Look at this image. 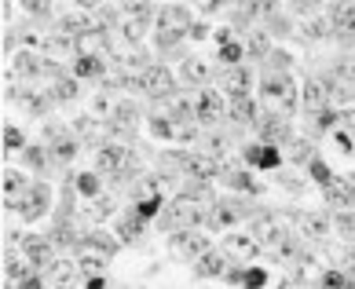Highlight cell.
<instances>
[{
    "mask_svg": "<svg viewBox=\"0 0 355 289\" xmlns=\"http://www.w3.org/2000/svg\"><path fill=\"white\" fill-rule=\"evenodd\" d=\"M282 231H286V227H279V220H257V223H253V234H257L260 242H268V245L279 238Z\"/></svg>",
    "mask_w": 355,
    "mask_h": 289,
    "instance_id": "cell-39",
    "label": "cell"
},
{
    "mask_svg": "<svg viewBox=\"0 0 355 289\" xmlns=\"http://www.w3.org/2000/svg\"><path fill=\"white\" fill-rule=\"evenodd\" d=\"M194 117H198V125H205V128H213L220 117H223V99L216 96V91H202L198 96V103H194Z\"/></svg>",
    "mask_w": 355,
    "mask_h": 289,
    "instance_id": "cell-13",
    "label": "cell"
},
{
    "mask_svg": "<svg viewBox=\"0 0 355 289\" xmlns=\"http://www.w3.org/2000/svg\"><path fill=\"white\" fill-rule=\"evenodd\" d=\"M337 227L345 231L348 238H355V213H352V209H348V213H340V216H337Z\"/></svg>",
    "mask_w": 355,
    "mask_h": 289,
    "instance_id": "cell-50",
    "label": "cell"
},
{
    "mask_svg": "<svg viewBox=\"0 0 355 289\" xmlns=\"http://www.w3.org/2000/svg\"><path fill=\"white\" fill-rule=\"evenodd\" d=\"M297 227H300V234H308V238H326L330 220H326V213H297Z\"/></svg>",
    "mask_w": 355,
    "mask_h": 289,
    "instance_id": "cell-26",
    "label": "cell"
},
{
    "mask_svg": "<svg viewBox=\"0 0 355 289\" xmlns=\"http://www.w3.org/2000/svg\"><path fill=\"white\" fill-rule=\"evenodd\" d=\"M117 30H121V37H125L128 44H139L143 37H147V30H150V19L128 15V11H121V22H117Z\"/></svg>",
    "mask_w": 355,
    "mask_h": 289,
    "instance_id": "cell-19",
    "label": "cell"
},
{
    "mask_svg": "<svg viewBox=\"0 0 355 289\" xmlns=\"http://www.w3.org/2000/svg\"><path fill=\"white\" fill-rule=\"evenodd\" d=\"M19 249H22V256L30 260L37 271H44V268L51 264V242L41 238V234H22V238H19Z\"/></svg>",
    "mask_w": 355,
    "mask_h": 289,
    "instance_id": "cell-10",
    "label": "cell"
},
{
    "mask_svg": "<svg viewBox=\"0 0 355 289\" xmlns=\"http://www.w3.org/2000/svg\"><path fill=\"white\" fill-rule=\"evenodd\" d=\"M183 77H187L191 85H209L213 81V67H209L205 55H187L183 59Z\"/></svg>",
    "mask_w": 355,
    "mask_h": 289,
    "instance_id": "cell-22",
    "label": "cell"
},
{
    "mask_svg": "<svg viewBox=\"0 0 355 289\" xmlns=\"http://www.w3.org/2000/svg\"><path fill=\"white\" fill-rule=\"evenodd\" d=\"M128 143H103V147L96 150V173H107V176H114V173H125V165H128Z\"/></svg>",
    "mask_w": 355,
    "mask_h": 289,
    "instance_id": "cell-8",
    "label": "cell"
},
{
    "mask_svg": "<svg viewBox=\"0 0 355 289\" xmlns=\"http://www.w3.org/2000/svg\"><path fill=\"white\" fill-rule=\"evenodd\" d=\"M245 216V202L242 198H220L213 202V216H209V227H216V231H227L234 227Z\"/></svg>",
    "mask_w": 355,
    "mask_h": 289,
    "instance_id": "cell-9",
    "label": "cell"
},
{
    "mask_svg": "<svg viewBox=\"0 0 355 289\" xmlns=\"http://www.w3.org/2000/svg\"><path fill=\"white\" fill-rule=\"evenodd\" d=\"M352 183H355V173H352Z\"/></svg>",
    "mask_w": 355,
    "mask_h": 289,
    "instance_id": "cell-60",
    "label": "cell"
},
{
    "mask_svg": "<svg viewBox=\"0 0 355 289\" xmlns=\"http://www.w3.org/2000/svg\"><path fill=\"white\" fill-rule=\"evenodd\" d=\"M289 157H293V161H304V157H311V143L297 139V143H293V150H289Z\"/></svg>",
    "mask_w": 355,
    "mask_h": 289,
    "instance_id": "cell-51",
    "label": "cell"
},
{
    "mask_svg": "<svg viewBox=\"0 0 355 289\" xmlns=\"http://www.w3.org/2000/svg\"><path fill=\"white\" fill-rule=\"evenodd\" d=\"M59 30L70 33V37H81V33H88V30H96V22H92L88 15H62V19H59Z\"/></svg>",
    "mask_w": 355,
    "mask_h": 289,
    "instance_id": "cell-37",
    "label": "cell"
},
{
    "mask_svg": "<svg viewBox=\"0 0 355 289\" xmlns=\"http://www.w3.org/2000/svg\"><path fill=\"white\" fill-rule=\"evenodd\" d=\"M352 274H340V271H326L322 274V286H348Z\"/></svg>",
    "mask_w": 355,
    "mask_h": 289,
    "instance_id": "cell-52",
    "label": "cell"
},
{
    "mask_svg": "<svg viewBox=\"0 0 355 289\" xmlns=\"http://www.w3.org/2000/svg\"><path fill=\"white\" fill-rule=\"evenodd\" d=\"M220 85L231 91V96H245L249 91V70L245 67H227L220 73Z\"/></svg>",
    "mask_w": 355,
    "mask_h": 289,
    "instance_id": "cell-28",
    "label": "cell"
},
{
    "mask_svg": "<svg viewBox=\"0 0 355 289\" xmlns=\"http://www.w3.org/2000/svg\"><path fill=\"white\" fill-rule=\"evenodd\" d=\"M194 274H198V279H223V274H227V256H220V253H213V249H209V253L198 256Z\"/></svg>",
    "mask_w": 355,
    "mask_h": 289,
    "instance_id": "cell-18",
    "label": "cell"
},
{
    "mask_svg": "<svg viewBox=\"0 0 355 289\" xmlns=\"http://www.w3.org/2000/svg\"><path fill=\"white\" fill-rule=\"evenodd\" d=\"M173 88H176V81H173V73H168L165 67H150L147 73H143V91H147L150 99H168Z\"/></svg>",
    "mask_w": 355,
    "mask_h": 289,
    "instance_id": "cell-12",
    "label": "cell"
},
{
    "mask_svg": "<svg viewBox=\"0 0 355 289\" xmlns=\"http://www.w3.org/2000/svg\"><path fill=\"white\" fill-rule=\"evenodd\" d=\"M117 213V202H114V194H96V198H88L85 205V220L92 223H103V220H110Z\"/></svg>",
    "mask_w": 355,
    "mask_h": 289,
    "instance_id": "cell-21",
    "label": "cell"
},
{
    "mask_svg": "<svg viewBox=\"0 0 355 289\" xmlns=\"http://www.w3.org/2000/svg\"><path fill=\"white\" fill-rule=\"evenodd\" d=\"M304 33L308 37H330L334 33V22L330 19H308L304 22Z\"/></svg>",
    "mask_w": 355,
    "mask_h": 289,
    "instance_id": "cell-45",
    "label": "cell"
},
{
    "mask_svg": "<svg viewBox=\"0 0 355 289\" xmlns=\"http://www.w3.org/2000/svg\"><path fill=\"white\" fill-rule=\"evenodd\" d=\"M337 77H345V81H355V59H340V62H337Z\"/></svg>",
    "mask_w": 355,
    "mask_h": 289,
    "instance_id": "cell-53",
    "label": "cell"
},
{
    "mask_svg": "<svg viewBox=\"0 0 355 289\" xmlns=\"http://www.w3.org/2000/svg\"><path fill=\"white\" fill-rule=\"evenodd\" d=\"M73 187L81 191V198H85V202H88V198H96V194H103V191H99V176H92V173L73 176Z\"/></svg>",
    "mask_w": 355,
    "mask_h": 289,
    "instance_id": "cell-41",
    "label": "cell"
},
{
    "mask_svg": "<svg viewBox=\"0 0 355 289\" xmlns=\"http://www.w3.org/2000/svg\"><path fill=\"white\" fill-rule=\"evenodd\" d=\"M4 147H8V150H22V147H26V136L19 132L15 125H8V128H4Z\"/></svg>",
    "mask_w": 355,
    "mask_h": 289,
    "instance_id": "cell-48",
    "label": "cell"
},
{
    "mask_svg": "<svg viewBox=\"0 0 355 289\" xmlns=\"http://www.w3.org/2000/svg\"><path fill=\"white\" fill-rule=\"evenodd\" d=\"M26 161H30V168H37V173H48L51 150H48V147H41V143H37V147H30V150H26Z\"/></svg>",
    "mask_w": 355,
    "mask_h": 289,
    "instance_id": "cell-42",
    "label": "cell"
},
{
    "mask_svg": "<svg viewBox=\"0 0 355 289\" xmlns=\"http://www.w3.org/2000/svg\"><path fill=\"white\" fill-rule=\"evenodd\" d=\"M44 139H48V150H51V161L55 165H70L77 157V150H81V143L73 139L70 128H59V125H48Z\"/></svg>",
    "mask_w": 355,
    "mask_h": 289,
    "instance_id": "cell-7",
    "label": "cell"
},
{
    "mask_svg": "<svg viewBox=\"0 0 355 289\" xmlns=\"http://www.w3.org/2000/svg\"><path fill=\"white\" fill-rule=\"evenodd\" d=\"M315 114V128H322V132H330V128L337 125V114L330 107H322V110H311Z\"/></svg>",
    "mask_w": 355,
    "mask_h": 289,
    "instance_id": "cell-47",
    "label": "cell"
},
{
    "mask_svg": "<svg viewBox=\"0 0 355 289\" xmlns=\"http://www.w3.org/2000/svg\"><path fill=\"white\" fill-rule=\"evenodd\" d=\"M77 245L99 249V253H107V256H114V253H117V238H110V234H107V231H99V227H92V231H85V238L77 242Z\"/></svg>",
    "mask_w": 355,
    "mask_h": 289,
    "instance_id": "cell-32",
    "label": "cell"
},
{
    "mask_svg": "<svg viewBox=\"0 0 355 289\" xmlns=\"http://www.w3.org/2000/svg\"><path fill=\"white\" fill-rule=\"evenodd\" d=\"M191 37H194V41H205V37H209V26H205V22H194V26H191Z\"/></svg>",
    "mask_w": 355,
    "mask_h": 289,
    "instance_id": "cell-55",
    "label": "cell"
},
{
    "mask_svg": "<svg viewBox=\"0 0 355 289\" xmlns=\"http://www.w3.org/2000/svg\"><path fill=\"white\" fill-rule=\"evenodd\" d=\"M209 216H213V202L198 198V194L180 191L176 198L162 209V227H165V231H176V227H202V223H209Z\"/></svg>",
    "mask_w": 355,
    "mask_h": 289,
    "instance_id": "cell-1",
    "label": "cell"
},
{
    "mask_svg": "<svg viewBox=\"0 0 355 289\" xmlns=\"http://www.w3.org/2000/svg\"><path fill=\"white\" fill-rule=\"evenodd\" d=\"M202 150L213 154L216 161L223 165V157H227V150H231V139L223 136V132H205V136H202Z\"/></svg>",
    "mask_w": 355,
    "mask_h": 289,
    "instance_id": "cell-36",
    "label": "cell"
},
{
    "mask_svg": "<svg viewBox=\"0 0 355 289\" xmlns=\"http://www.w3.org/2000/svg\"><path fill=\"white\" fill-rule=\"evenodd\" d=\"M73 73H77V77H92V81H99V77H103V59H99V55H77Z\"/></svg>",
    "mask_w": 355,
    "mask_h": 289,
    "instance_id": "cell-38",
    "label": "cell"
},
{
    "mask_svg": "<svg viewBox=\"0 0 355 289\" xmlns=\"http://www.w3.org/2000/svg\"><path fill=\"white\" fill-rule=\"evenodd\" d=\"M81 8H103V0H77Z\"/></svg>",
    "mask_w": 355,
    "mask_h": 289,
    "instance_id": "cell-58",
    "label": "cell"
},
{
    "mask_svg": "<svg viewBox=\"0 0 355 289\" xmlns=\"http://www.w3.org/2000/svg\"><path fill=\"white\" fill-rule=\"evenodd\" d=\"M304 107L308 110L330 107V88H326L322 81H315V77H308V81H304Z\"/></svg>",
    "mask_w": 355,
    "mask_h": 289,
    "instance_id": "cell-29",
    "label": "cell"
},
{
    "mask_svg": "<svg viewBox=\"0 0 355 289\" xmlns=\"http://www.w3.org/2000/svg\"><path fill=\"white\" fill-rule=\"evenodd\" d=\"M168 249H173V256L198 260L202 253H209V234H202L198 227H180V234L168 238Z\"/></svg>",
    "mask_w": 355,
    "mask_h": 289,
    "instance_id": "cell-6",
    "label": "cell"
},
{
    "mask_svg": "<svg viewBox=\"0 0 355 289\" xmlns=\"http://www.w3.org/2000/svg\"><path fill=\"white\" fill-rule=\"evenodd\" d=\"M268 51H271V44H268V37H264V33H253V37H249V55L268 59Z\"/></svg>",
    "mask_w": 355,
    "mask_h": 289,
    "instance_id": "cell-46",
    "label": "cell"
},
{
    "mask_svg": "<svg viewBox=\"0 0 355 289\" xmlns=\"http://www.w3.org/2000/svg\"><path fill=\"white\" fill-rule=\"evenodd\" d=\"M227 249L231 256H239V260H253L260 253V238L257 234H227Z\"/></svg>",
    "mask_w": 355,
    "mask_h": 289,
    "instance_id": "cell-20",
    "label": "cell"
},
{
    "mask_svg": "<svg viewBox=\"0 0 355 289\" xmlns=\"http://www.w3.org/2000/svg\"><path fill=\"white\" fill-rule=\"evenodd\" d=\"M22 8L30 11V15H48V11H51V0H22Z\"/></svg>",
    "mask_w": 355,
    "mask_h": 289,
    "instance_id": "cell-49",
    "label": "cell"
},
{
    "mask_svg": "<svg viewBox=\"0 0 355 289\" xmlns=\"http://www.w3.org/2000/svg\"><path fill=\"white\" fill-rule=\"evenodd\" d=\"M257 128H260V139H264V143H282V139H289V121H286V114L268 110V117H260Z\"/></svg>",
    "mask_w": 355,
    "mask_h": 289,
    "instance_id": "cell-16",
    "label": "cell"
},
{
    "mask_svg": "<svg viewBox=\"0 0 355 289\" xmlns=\"http://www.w3.org/2000/svg\"><path fill=\"white\" fill-rule=\"evenodd\" d=\"M26 187H30V183H26V176L19 173V168H4V205L8 209H15V202L22 198Z\"/></svg>",
    "mask_w": 355,
    "mask_h": 289,
    "instance_id": "cell-27",
    "label": "cell"
},
{
    "mask_svg": "<svg viewBox=\"0 0 355 289\" xmlns=\"http://www.w3.org/2000/svg\"><path fill=\"white\" fill-rule=\"evenodd\" d=\"M157 30H154V41H157V48H173V44H180V37H191V15H187V8H180V4H165L162 11H157Z\"/></svg>",
    "mask_w": 355,
    "mask_h": 289,
    "instance_id": "cell-2",
    "label": "cell"
},
{
    "mask_svg": "<svg viewBox=\"0 0 355 289\" xmlns=\"http://www.w3.org/2000/svg\"><path fill=\"white\" fill-rule=\"evenodd\" d=\"M117 103H121V99H114V88H99L96 96H92V114L103 117V121H110L114 110H117Z\"/></svg>",
    "mask_w": 355,
    "mask_h": 289,
    "instance_id": "cell-33",
    "label": "cell"
},
{
    "mask_svg": "<svg viewBox=\"0 0 355 289\" xmlns=\"http://www.w3.org/2000/svg\"><path fill=\"white\" fill-rule=\"evenodd\" d=\"M220 179L227 183V187H234V191H245V194L260 191V183H253L249 173H242V168H234V165H220Z\"/></svg>",
    "mask_w": 355,
    "mask_h": 289,
    "instance_id": "cell-25",
    "label": "cell"
},
{
    "mask_svg": "<svg viewBox=\"0 0 355 289\" xmlns=\"http://www.w3.org/2000/svg\"><path fill=\"white\" fill-rule=\"evenodd\" d=\"M293 4H297V8H315L319 0H293Z\"/></svg>",
    "mask_w": 355,
    "mask_h": 289,
    "instance_id": "cell-59",
    "label": "cell"
},
{
    "mask_svg": "<svg viewBox=\"0 0 355 289\" xmlns=\"http://www.w3.org/2000/svg\"><path fill=\"white\" fill-rule=\"evenodd\" d=\"M231 121L234 125H249V121H253V117H257V107H253V99H249V91H245V96H231Z\"/></svg>",
    "mask_w": 355,
    "mask_h": 289,
    "instance_id": "cell-34",
    "label": "cell"
},
{
    "mask_svg": "<svg viewBox=\"0 0 355 289\" xmlns=\"http://www.w3.org/2000/svg\"><path fill=\"white\" fill-rule=\"evenodd\" d=\"M48 91H51V99H55V103H73L81 88H77V77H62V73H55V81H51Z\"/></svg>",
    "mask_w": 355,
    "mask_h": 289,
    "instance_id": "cell-35",
    "label": "cell"
},
{
    "mask_svg": "<svg viewBox=\"0 0 355 289\" xmlns=\"http://www.w3.org/2000/svg\"><path fill=\"white\" fill-rule=\"evenodd\" d=\"M11 73L19 77H41V73H59V67L44 55H33V51H22V55H15V62H11Z\"/></svg>",
    "mask_w": 355,
    "mask_h": 289,
    "instance_id": "cell-11",
    "label": "cell"
},
{
    "mask_svg": "<svg viewBox=\"0 0 355 289\" xmlns=\"http://www.w3.org/2000/svg\"><path fill=\"white\" fill-rule=\"evenodd\" d=\"M143 227H147V220H143V216L136 213V209H132V213H125L121 220H117V234H121V242H139Z\"/></svg>",
    "mask_w": 355,
    "mask_h": 289,
    "instance_id": "cell-30",
    "label": "cell"
},
{
    "mask_svg": "<svg viewBox=\"0 0 355 289\" xmlns=\"http://www.w3.org/2000/svg\"><path fill=\"white\" fill-rule=\"evenodd\" d=\"M194 4H198L202 11H220V8H223V0H194Z\"/></svg>",
    "mask_w": 355,
    "mask_h": 289,
    "instance_id": "cell-56",
    "label": "cell"
},
{
    "mask_svg": "<svg viewBox=\"0 0 355 289\" xmlns=\"http://www.w3.org/2000/svg\"><path fill=\"white\" fill-rule=\"evenodd\" d=\"M165 161H173L187 179H213L220 176V161L205 150H183V154H168Z\"/></svg>",
    "mask_w": 355,
    "mask_h": 289,
    "instance_id": "cell-4",
    "label": "cell"
},
{
    "mask_svg": "<svg viewBox=\"0 0 355 289\" xmlns=\"http://www.w3.org/2000/svg\"><path fill=\"white\" fill-rule=\"evenodd\" d=\"M264 62H271V70H286L289 55H286V51H268V59H264Z\"/></svg>",
    "mask_w": 355,
    "mask_h": 289,
    "instance_id": "cell-54",
    "label": "cell"
},
{
    "mask_svg": "<svg viewBox=\"0 0 355 289\" xmlns=\"http://www.w3.org/2000/svg\"><path fill=\"white\" fill-rule=\"evenodd\" d=\"M77 55H99V59H107L110 55V37H107V30H88V33H81L77 37Z\"/></svg>",
    "mask_w": 355,
    "mask_h": 289,
    "instance_id": "cell-15",
    "label": "cell"
},
{
    "mask_svg": "<svg viewBox=\"0 0 355 289\" xmlns=\"http://www.w3.org/2000/svg\"><path fill=\"white\" fill-rule=\"evenodd\" d=\"M260 91H264L268 110H275V114H289L297 107V85L282 70H268L264 81H260Z\"/></svg>",
    "mask_w": 355,
    "mask_h": 289,
    "instance_id": "cell-3",
    "label": "cell"
},
{
    "mask_svg": "<svg viewBox=\"0 0 355 289\" xmlns=\"http://www.w3.org/2000/svg\"><path fill=\"white\" fill-rule=\"evenodd\" d=\"M245 161L257 165V168H279L282 165V154L275 143H268V147H245Z\"/></svg>",
    "mask_w": 355,
    "mask_h": 289,
    "instance_id": "cell-23",
    "label": "cell"
},
{
    "mask_svg": "<svg viewBox=\"0 0 355 289\" xmlns=\"http://www.w3.org/2000/svg\"><path fill=\"white\" fill-rule=\"evenodd\" d=\"M48 202H51V187H48V183H30V187L22 191V198L15 202V213L22 220H41L48 213Z\"/></svg>",
    "mask_w": 355,
    "mask_h": 289,
    "instance_id": "cell-5",
    "label": "cell"
},
{
    "mask_svg": "<svg viewBox=\"0 0 355 289\" xmlns=\"http://www.w3.org/2000/svg\"><path fill=\"white\" fill-rule=\"evenodd\" d=\"M85 286H88V289H103V286H107V279H99V274H88Z\"/></svg>",
    "mask_w": 355,
    "mask_h": 289,
    "instance_id": "cell-57",
    "label": "cell"
},
{
    "mask_svg": "<svg viewBox=\"0 0 355 289\" xmlns=\"http://www.w3.org/2000/svg\"><path fill=\"white\" fill-rule=\"evenodd\" d=\"M4 271H8V279H11V282H19V286H22V282L30 279V274H33L37 268H33L26 256H19V253H8V256H4Z\"/></svg>",
    "mask_w": 355,
    "mask_h": 289,
    "instance_id": "cell-31",
    "label": "cell"
},
{
    "mask_svg": "<svg viewBox=\"0 0 355 289\" xmlns=\"http://www.w3.org/2000/svg\"><path fill=\"white\" fill-rule=\"evenodd\" d=\"M162 205H165V198H162V191H157V194H147V198L136 202V213H139L143 220H150V216L162 213Z\"/></svg>",
    "mask_w": 355,
    "mask_h": 289,
    "instance_id": "cell-40",
    "label": "cell"
},
{
    "mask_svg": "<svg viewBox=\"0 0 355 289\" xmlns=\"http://www.w3.org/2000/svg\"><path fill=\"white\" fill-rule=\"evenodd\" d=\"M330 22H334L337 37L352 41V37H355V4H352V0H337V4L330 8Z\"/></svg>",
    "mask_w": 355,
    "mask_h": 289,
    "instance_id": "cell-14",
    "label": "cell"
},
{
    "mask_svg": "<svg viewBox=\"0 0 355 289\" xmlns=\"http://www.w3.org/2000/svg\"><path fill=\"white\" fill-rule=\"evenodd\" d=\"M326 202H330V205H355V183L352 179H340V176H334L330 183H326Z\"/></svg>",
    "mask_w": 355,
    "mask_h": 289,
    "instance_id": "cell-17",
    "label": "cell"
},
{
    "mask_svg": "<svg viewBox=\"0 0 355 289\" xmlns=\"http://www.w3.org/2000/svg\"><path fill=\"white\" fill-rule=\"evenodd\" d=\"M242 55H245V48H242V44H234V41L220 44V59L227 62V67H239V62H242Z\"/></svg>",
    "mask_w": 355,
    "mask_h": 289,
    "instance_id": "cell-44",
    "label": "cell"
},
{
    "mask_svg": "<svg viewBox=\"0 0 355 289\" xmlns=\"http://www.w3.org/2000/svg\"><path fill=\"white\" fill-rule=\"evenodd\" d=\"M308 173H311V179L319 183V187H326V183L334 179V173H330V165H326L322 157H311V161H308Z\"/></svg>",
    "mask_w": 355,
    "mask_h": 289,
    "instance_id": "cell-43",
    "label": "cell"
},
{
    "mask_svg": "<svg viewBox=\"0 0 355 289\" xmlns=\"http://www.w3.org/2000/svg\"><path fill=\"white\" fill-rule=\"evenodd\" d=\"M77 268H81V264H70V260H51V264L44 268V282L48 286H70Z\"/></svg>",
    "mask_w": 355,
    "mask_h": 289,
    "instance_id": "cell-24",
    "label": "cell"
}]
</instances>
